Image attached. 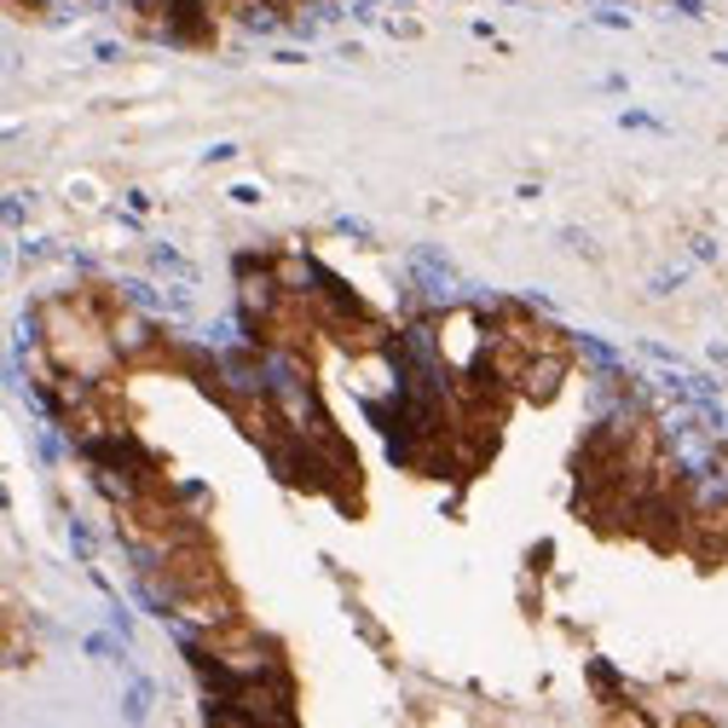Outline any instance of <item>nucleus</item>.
<instances>
[{
  "label": "nucleus",
  "instance_id": "f257e3e1",
  "mask_svg": "<svg viewBox=\"0 0 728 728\" xmlns=\"http://www.w3.org/2000/svg\"><path fill=\"white\" fill-rule=\"evenodd\" d=\"M573 341H550V348H538L532 359H526V376H520V399H555L561 394V381L566 371H573Z\"/></svg>",
  "mask_w": 728,
  "mask_h": 728
},
{
  "label": "nucleus",
  "instance_id": "f03ea898",
  "mask_svg": "<svg viewBox=\"0 0 728 728\" xmlns=\"http://www.w3.org/2000/svg\"><path fill=\"white\" fill-rule=\"evenodd\" d=\"M151 267H156V272H168L179 290H191V283H197V272L186 267V260H179V249H168V243H156V249H151Z\"/></svg>",
  "mask_w": 728,
  "mask_h": 728
},
{
  "label": "nucleus",
  "instance_id": "7ed1b4c3",
  "mask_svg": "<svg viewBox=\"0 0 728 728\" xmlns=\"http://www.w3.org/2000/svg\"><path fill=\"white\" fill-rule=\"evenodd\" d=\"M121 712H128L133 723L145 717V712H151V682H133V688H128V700H121Z\"/></svg>",
  "mask_w": 728,
  "mask_h": 728
},
{
  "label": "nucleus",
  "instance_id": "20e7f679",
  "mask_svg": "<svg viewBox=\"0 0 728 728\" xmlns=\"http://www.w3.org/2000/svg\"><path fill=\"white\" fill-rule=\"evenodd\" d=\"M624 128H642V133H665V121L642 116V110H624Z\"/></svg>",
  "mask_w": 728,
  "mask_h": 728
},
{
  "label": "nucleus",
  "instance_id": "39448f33",
  "mask_svg": "<svg viewBox=\"0 0 728 728\" xmlns=\"http://www.w3.org/2000/svg\"><path fill=\"white\" fill-rule=\"evenodd\" d=\"M336 232H341V237H359V243H371V226H364V220H348V214L336 220Z\"/></svg>",
  "mask_w": 728,
  "mask_h": 728
},
{
  "label": "nucleus",
  "instance_id": "423d86ee",
  "mask_svg": "<svg viewBox=\"0 0 728 728\" xmlns=\"http://www.w3.org/2000/svg\"><path fill=\"white\" fill-rule=\"evenodd\" d=\"M87 654H93V659H110V654H121V642H110V636H87Z\"/></svg>",
  "mask_w": 728,
  "mask_h": 728
},
{
  "label": "nucleus",
  "instance_id": "0eeeda50",
  "mask_svg": "<svg viewBox=\"0 0 728 728\" xmlns=\"http://www.w3.org/2000/svg\"><path fill=\"white\" fill-rule=\"evenodd\" d=\"M596 24H601V30H631V17H619V12H596Z\"/></svg>",
  "mask_w": 728,
  "mask_h": 728
},
{
  "label": "nucleus",
  "instance_id": "6e6552de",
  "mask_svg": "<svg viewBox=\"0 0 728 728\" xmlns=\"http://www.w3.org/2000/svg\"><path fill=\"white\" fill-rule=\"evenodd\" d=\"M232 202H243V209H249V202H260V186H232Z\"/></svg>",
  "mask_w": 728,
  "mask_h": 728
},
{
  "label": "nucleus",
  "instance_id": "1a4fd4ad",
  "mask_svg": "<svg viewBox=\"0 0 728 728\" xmlns=\"http://www.w3.org/2000/svg\"><path fill=\"white\" fill-rule=\"evenodd\" d=\"M717 64H723V70H728V52H717Z\"/></svg>",
  "mask_w": 728,
  "mask_h": 728
}]
</instances>
